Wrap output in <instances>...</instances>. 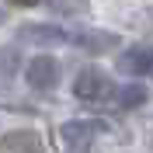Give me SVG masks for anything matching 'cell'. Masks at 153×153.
Here are the masks:
<instances>
[{
  "instance_id": "cell-2",
  "label": "cell",
  "mask_w": 153,
  "mask_h": 153,
  "mask_svg": "<svg viewBox=\"0 0 153 153\" xmlns=\"http://www.w3.org/2000/svg\"><path fill=\"white\" fill-rule=\"evenodd\" d=\"M73 94L80 97V101H101V97L111 94V80H108L101 70L87 66V70H80V73H76V80H73Z\"/></svg>"
},
{
  "instance_id": "cell-4",
  "label": "cell",
  "mask_w": 153,
  "mask_h": 153,
  "mask_svg": "<svg viewBox=\"0 0 153 153\" xmlns=\"http://www.w3.org/2000/svg\"><path fill=\"white\" fill-rule=\"evenodd\" d=\"M42 136L35 129H14V132L0 136V153H42Z\"/></svg>"
},
{
  "instance_id": "cell-6",
  "label": "cell",
  "mask_w": 153,
  "mask_h": 153,
  "mask_svg": "<svg viewBox=\"0 0 153 153\" xmlns=\"http://www.w3.org/2000/svg\"><path fill=\"white\" fill-rule=\"evenodd\" d=\"M118 70L122 73H129V76H146L153 70V52L146 45H136V49H129L122 59H118Z\"/></svg>"
},
{
  "instance_id": "cell-7",
  "label": "cell",
  "mask_w": 153,
  "mask_h": 153,
  "mask_svg": "<svg viewBox=\"0 0 153 153\" xmlns=\"http://www.w3.org/2000/svg\"><path fill=\"white\" fill-rule=\"evenodd\" d=\"M18 42H35V45H56L66 42V31H59L56 25H25L18 31Z\"/></svg>"
},
{
  "instance_id": "cell-1",
  "label": "cell",
  "mask_w": 153,
  "mask_h": 153,
  "mask_svg": "<svg viewBox=\"0 0 153 153\" xmlns=\"http://www.w3.org/2000/svg\"><path fill=\"white\" fill-rule=\"evenodd\" d=\"M101 132H105V122H66L59 129V139H63L66 153H91Z\"/></svg>"
},
{
  "instance_id": "cell-9",
  "label": "cell",
  "mask_w": 153,
  "mask_h": 153,
  "mask_svg": "<svg viewBox=\"0 0 153 153\" xmlns=\"http://www.w3.org/2000/svg\"><path fill=\"white\" fill-rule=\"evenodd\" d=\"M49 10H52V14H84L87 4H63V0H52Z\"/></svg>"
},
{
  "instance_id": "cell-10",
  "label": "cell",
  "mask_w": 153,
  "mask_h": 153,
  "mask_svg": "<svg viewBox=\"0 0 153 153\" xmlns=\"http://www.w3.org/2000/svg\"><path fill=\"white\" fill-rule=\"evenodd\" d=\"M4 18H7V7H4V4H0V25H4Z\"/></svg>"
},
{
  "instance_id": "cell-5",
  "label": "cell",
  "mask_w": 153,
  "mask_h": 153,
  "mask_svg": "<svg viewBox=\"0 0 153 153\" xmlns=\"http://www.w3.org/2000/svg\"><path fill=\"white\" fill-rule=\"evenodd\" d=\"M66 42H73L80 52H108V49H118L122 38L115 31H76V35H66Z\"/></svg>"
},
{
  "instance_id": "cell-3",
  "label": "cell",
  "mask_w": 153,
  "mask_h": 153,
  "mask_svg": "<svg viewBox=\"0 0 153 153\" xmlns=\"http://www.w3.org/2000/svg\"><path fill=\"white\" fill-rule=\"evenodd\" d=\"M25 80H28L35 91H52L59 84V63L52 56H35L25 70Z\"/></svg>"
},
{
  "instance_id": "cell-8",
  "label": "cell",
  "mask_w": 153,
  "mask_h": 153,
  "mask_svg": "<svg viewBox=\"0 0 153 153\" xmlns=\"http://www.w3.org/2000/svg\"><path fill=\"white\" fill-rule=\"evenodd\" d=\"M146 101V91H143V84H129L122 91V94H118V105L122 108H139Z\"/></svg>"
}]
</instances>
